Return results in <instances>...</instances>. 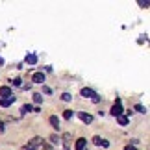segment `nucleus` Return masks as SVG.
Returning a JSON list of instances; mask_svg holds the SVG:
<instances>
[{
  "label": "nucleus",
  "instance_id": "nucleus-10",
  "mask_svg": "<svg viewBox=\"0 0 150 150\" xmlns=\"http://www.w3.org/2000/svg\"><path fill=\"white\" fill-rule=\"evenodd\" d=\"M26 63L35 65V63H37V56H35V54H28V56H26Z\"/></svg>",
  "mask_w": 150,
  "mask_h": 150
},
{
  "label": "nucleus",
  "instance_id": "nucleus-24",
  "mask_svg": "<svg viewBox=\"0 0 150 150\" xmlns=\"http://www.w3.org/2000/svg\"><path fill=\"white\" fill-rule=\"evenodd\" d=\"M124 150H137V148H135V146H132V145H126V148H124Z\"/></svg>",
  "mask_w": 150,
  "mask_h": 150
},
{
  "label": "nucleus",
  "instance_id": "nucleus-23",
  "mask_svg": "<svg viewBox=\"0 0 150 150\" xmlns=\"http://www.w3.org/2000/svg\"><path fill=\"white\" fill-rule=\"evenodd\" d=\"M102 146H104V148H108V146H109V141H106V139H102Z\"/></svg>",
  "mask_w": 150,
  "mask_h": 150
},
{
  "label": "nucleus",
  "instance_id": "nucleus-17",
  "mask_svg": "<svg viewBox=\"0 0 150 150\" xmlns=\"http://www.w3.org/2000/svg\"><path fill=\"white\" fill-rule=\"evenodd\" d=\"M139 6H141V8H148V6H150V0H139Z\"/></svg>",
  "mask_w": 150,
  "mask_h": 150
},
{
  "label": "nucleus",
  "instance_id": "nucleus-22",
  "mask_svg": "<svg viewBox=\"0 0 150 150\" xmlns=\"http://www.w3.org/2000/svg\"><path fill=\"white\" fill-rule=\"evenodd\" d=\"M50 141H52V143H57L59 139H57V135H50Z\"/></svg>",
  "mask_w": 150,
  "mask_h": 150
},
{
  "label": "nucleus",
  "instance_id": "nucleus-21",
  "mask_svg": "<svg viewBox=\"0 0 150 150\" xmlns=\"http://www.w3.org/2000/svg\"><path fill=\"white\" fill-rule=\"evenodd\" d=\"M11 83H13V85H21V78H15V80H13Z\"/></svg>",
  "mask_w": 150,
  "mask_h": 150
},
{
  "label": "nucleus",
  "instance_id": "nucleus-15",
  "mask_svg": "<svg viewBox=\"0 0 150 150\" xmlns=\"http://www.w3.org/2000/svg\"><path fill=\"white\" fill-rule=\"evenodd\" d=\"M33 102H35V104H41L43 102V96L39 95V93H35V95H33Z\"/></svg>",
  "mask_w": 150,
  "mask_h": 150
},
{
  "label": "nucleus",
  "instance_id": "nucleus-8",
  "mask_svg": "<svg viewBox=\"0 0 150 150\" xmlns=\"http://www.w3.org/2000/svg\"><path fill=\"white\" fill-rule=\"evenodd\" d=\"M32 80H33L35 83H43V82H45V74H43V72H35Z\"/></svg>",
  "mask_w": 150,
  "mask_h": 150
},
{
  "label": "nucleus",
  "instance_id": "nucleus-1",
  "mask_svg": "<svg viewBox=\"0 0 150 150\" xmlns=\"http://www.w3.org/2000/svg\"><path fill=\"white\" fill-rule=\"evenodd\" d=\"M41 143H43L41 137H33V139L24 146V150H37V146H41Z\"/></svg>",
  "mask_w": 150,
  "mask_h": 150
},
{
  "label": "nucleus",
  "instance_id": "nucleus-3",
  "mask_svg": "<svg viewBox=\"0 0 150 150\" xmlns=\"http://www.w3.org/2000/svg\"><path fill=\"white\" fill-rule=\"evenodd\" d=\"M80 93H82V96H85V98H95V96H96V93L93 89H89V87H83Z\"/></svg>",
  "mask_w": 150,
  "mask_h": 150
},
{
  "label": "nucleus",
  "instance_id": "nucleus-25",
  "mask_svg": "<svg viewBox=\"0 0 150 150\" xmlns=\"http://www.w3.org/2000/svg\"><path fill=\"white\" fill-rule=\"evenodd\" d=\"M0 134H4V122L0 120Z\"/></svg>",
  "mask_w": 150,
  "mask_h": 150
},
{
  "label": "nucleus",
  "instance_id": "nucleus-14",
  "mask_svg": "<svg viewBox=\"0 0 150 150\" xmlns=\"http://www.w3.org/2000/svg\"><path fill=\"white\" fill-rule=\"evenodd\" d=\"M93 143H95L96 146H102V137H100V135H95V137H93Z\"/></svg>",
  "mask_w": 150,
  "mask_h": 150
},
{
  "label": "nucleus",
  "instance_id": "nucleus-13",
  "mask_svg": "<svg viewBox=\"0 0 150 150\" xmlns=\"http://www.w3.org/2000/svg\"><path fill=\"white\" fill-rule=\"evenodd\" d=\"M28 111H32V106H30V104H24V106L21 108V113L24 115V113H28Z\"/></svg>",
  "mask_w": 150,
  "mask_h": 150
},
{
  "label": "nucleus",
  "instance_id": "nucleus-6",
  "mask_svg": "<svg viewBox=\"0 0 150 150\" xmlns=\"http://www.w3.org/2000/svg\"><path fill=\"white\" fill-rule=\"evenodd\" d=\"M63 148L65 150H71V134H63Z\"/></svg>",
  "mask_w": 150,
  "mask_h": 150
},
{
  "label": "nucleus",
  "instance_id": "nucleus-12",
  "mask_svg": "<svg viewBox=\"0 0 150 150\" xmlns=\"http://www.w3.org/2000/svg\"><path fill=\"white\" fill-rule=\"evenodd\" d=\"M117 120H119L120 126H126V124H128V117H126V115H120V117H117Z\"/></svg>",
  "mask_w": 150,
  "mask_h": 150
},
{
  "label": "nucleus",
  "instance_id": "nucleus-4",
  "mask_svg": "<svg viewBox=\"0 0 150 150\" xmlns=\"http://www.w3.org/2000/svg\"><path fill=\"white\" fill-rule=\"evenodd\" d=\"M78 117L82 119L85 124H91V122H93V115H89V113H83V111H80V113H78Z\"/></svg>",
  "mask_w": 150,
  "mask_h": 150
},
{
  "label": "nucleus",
  "instance_id": "nucleus-2",
  "mask_svg": "<svg viewBox=\"0 0 150 150\" xmlns=\"http://www.w3.org/2000/svg\"><path fill=\"white\" fill-rule=\"evenodd\" d=\"M111 115H113V117H120V115H122V106H120L119 98H117V102H115L113 108H111Z\"/></svg>",
  "mask_w": 150,
  "mask_h": 150
},
{
  "label": "nucleus",
  "instance_id": "nucleus-7",
  "mask_svg": "<svg viewBox=\"0 0 150 150\" xmlns=\"http://www.w3.org/2000/svg\"><path fill=\"white\" fill-rule=\"evenodd\" d=\"M13 102H15V96H9V98H2V100H0V106H2V108H8V106H11Z\"/></svg>",
  "mask_w": 150,
  "mask_h": 150
},
{
  "label": "nucleus",
  "instance_id": "nucleus-16",
  "mask_svg": "<svg viewBox=\"0 0 150 150\" xmlns=\"http://www.w3.org/2000/svg\"><path fill=\"white\" fill-rule=\"evenodd\" d=\"M63 117H65L67 120H69V119H72V111H71V109H65V113H63Z\"/></svg>",
  "mask_w": 150,
  "mask_h": 150
},
{
  "label": "nucleus",
  "instance_id": "nucleus-9",
  "mask_svg": "<svg viewBox=\"0 0 150 150\" xmlns=\"http://www.w3.org/2000/svg\"><path fill=\"white\" fill-rule=\"evenodd\" d=\"M0 96H6V98H9V96H11V89L8 87V85L0 87Z\"/></svg>",
  "mask_w": 150,
  "mask_h": 150
},
{
  "label": "nucleus",
  "instance_id": "nucleus-11",
  "mask_svg": "<svg viewBox=\"0 0 150 150\" xmlns=\"http://www.w3.org/2000/svg\"><path fill=\"white\" fill-rule=\"evenodd\" d=\"M48 120H50V124H52V126H54V128H56V130H57V128H59V119H57V117H56V115H52V117H50Z\"/></svg>",
  "mask_w": 150,
  "mask_h": 150
},
{
  "label": "nucleus",
  "instance_id": "nucleus-19",
  "mask_svg": "<svg viewBox=\"0 0 150 150\" xmlns=\"http://www.w3.org/2000/svg\"><path fill=\"white\" fill-rule=\"evenodd\" d=\"M61 100L69 102V100H71V95H69V93H63V95H61Z\"/></svg>",
  "mask_w": 150,
  "mask_h": 150
},
{
  "label": "nucleus",
  "instance_id": "nucleus-5",
  "mask_svg": "<svg viewBox=\"0 0 150 150\" xmlns=\"http://www.w3.org/2000/svg\"><path fill=\"white\" fill-rule=\"evenodd\" d=\"M85 137H80V139H76V145H74V150H83L85 148Z\"/></svg>",
  "mask_w": 150,
  "mask_h": 150
},
{
  "label": "nucleus",
  "instance_id": "nucleus-20",
  "mask_svg": "<svg viewBox=\"0 0 150 150\" xmlns=\"http://www.w3.org/2000/svg\"><path fill=\"white\" fill-rule=\"evenodd\" d=\"M135 109H137V111H139V113H145V108H143L141 104H137V106H135Z\"/></svg>",
  "mask_w": 150,
  "mask_h": 150
},
{
  "label": "nucleus",
  "instance_id": "nucleus-18",
  "mask_svg": "<svg viewBox=\"0 0 150 150\" xmlns=\"http://www.w3.org/2000/svg\"><path fill=\"white\" fill-rule=\"evenodd\" d=\"M41 150H52V146L48 145V143H45V141H43V143H41Z\"/></svg>",
  "mask_w": 150,
  "mask_h": 150
}]
</instances>
